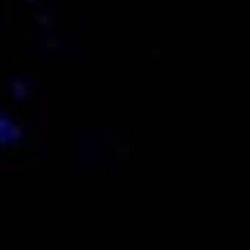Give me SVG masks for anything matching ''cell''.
Here are the masks:
<instances>
[{"instance_id":"6da1fadb","label":"cell","mask_w":250,"mask_h":250,"mask_svg":"<svg viewBox=\"0 0 250 250\" xmlns=\"http://www.w3.org/2000/svg\"><path fill=\"white\" fill-rule=\"evenodd\" d=\"M19 138H21V130L16 128V123H11L3 112H0V146L16 144Z\"/></svg>"}]
</instances>
